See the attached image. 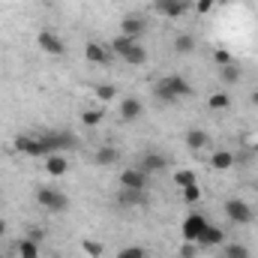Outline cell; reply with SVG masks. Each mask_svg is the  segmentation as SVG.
<instances>
[{
    "label": "cell",
    "instance_id": "cell-20",
    "mask_svg": "<svg viewBox=\"0 0 258 258\" xmlns=\"http://www.w3.org/2000/svg\"><path fill=\"white\" fill-rule=\"evenodd\" d=\"M207 108H210V111H228V108H231V96H228L225 90H216V93L207 96Z\"/></svg>",
    "mask_w": 258,
    "mask_h": 258
},
{
    "label": "cell",
    "instance_id": "cell-15",
    "mask_svg": "<svg viewBox=\"0 0 258 258\" xmlns=\"http://www.w3.org/2000/svg\"><path fill=\"white\" fill-rule=\"evenodd\" d=\"M45 171H48L51 177H63L66 171H69L66 153H51V156H45Z\"/></svg>",
    "mask_w": 258,
    "mask_h": 258
},
{
    "label": "cell",
    "instance_id": "cell-16",
    "mask_svg": "<svg viewBox=\"0 0 258 258\" xmlns=\"http://www.w3.org/2000/svg\"><path fill=\"white\" fill-rule=\"evenodd\" d=\"M207 144H210V138H207V132H204V129H198V126H189V129H186V147H189V150L201 153Z\"/></svg>",
    "mask_w": 258,
    "mask_h": 258
},
{
    "label": "cell",
    "instance_id": "cell-12",
    "mask_svg": "<svg viewBox=\"0 0 258 258\" xmlns=\"http://www.w3.org/2000/svg\"><path fill=\"white\" fill-rule=\"evenodd\" d=\"M147 183H150V174H144L138 165L120 171V186H126V189H147Z\"/></svg>",
    "mask_w": 258,
    "mask_h": 258
},
{
    "label": "cell",
    "instance_id": "cell-37",
    "mask_svg": "<svg viewBox=\"0 0 258 258\" xmlns=\"http://www.w3.org/2000/svg\"><path fill=\"white\" fill-rule=\"evenodd\" d=\"M252 150H255V153H258V144H255V147H252Z\"/></svg>",
    "mask_w": 258,
    "mask_h": 258
},
{
    "label": "cell",
    "instance_id": "cell-11",
    "mask_svg": "<svg viewBox=\"0 0 258 258\" xmlns=\"http://www.w3.org/2000/svg\"><path fill=\"white\" fill-rule=\"evenodd\" d=\"M120 33L129 36V39H138V42H141V36L147 33V18H144V15H126V18L120 21Z\"/></svg>",
    "mask_w": 258,
    "mask_h": 258
},
{
    "label": "cell",
    "instance_id": "cell-28",
    "mask_svg": "<svg viewBox=\"0 0 258 258\" xmlns=\"http://www.w3.org/2000/svg\"><path fill=\"white\" fill-rule=\"evenodd\" d=\"M225 258H249V249L243 243H225Z\"/></svg>",
    "mask_w": 258,
    "mask_h": 258
},
{
    "label": "cell",
    "instance_id": "cell-21",
    "mask_svg": "<svg viewBox=\"0 0 258 258\" xmlns=\"http://www.w3.org/2000/svg\"><path fill=\"white\" fill-rule=\"evenodd\" d=\"M135 42H138V39H129V36H123V33H117V36H114V39H111L108 45H111V51H114V57H120V60H123V57L129 54V48H132Z\"/></svg>",
    "mask_w": 258,
    "mask_h": 258
},
{
    "label": "cell",
    "instance_id": "cell-33",
    "mask_svg": "<svg viewBox=\"0 0 258 258\" xmlns=\"http://www.w3.org/2000/svg\"><path fill=\"white\" fill-rule=\"evenodd\" d=\"M195 9L204 15V12H210V9H213V0H195Z\"/></svg>",
    "mask_w": 258,
    "mask_h": 258
},
{
    "label": "cell",
    "instance_id": "cell-31",
    "mask_svg": "<svg viewBox=\"0 0 258 258\" xmlns=\"http://www.w3.org/2000/svg\"><path fill=\"white\" fill-rule=\"evenodd\" d=\"M213 60H216V66L234 63V57H231V51H228V48H216V51H213Z\"/></svg>",
    "mask_w": 258,
    "mask_h": 258
},
{
    "label": "cell",
    "instance_id": "cell-19",
    "mask_svg": "<svg viewBox=\"0 0 258 258\" xmlns=\"http://www.w3.org/2000/svg\"><path fill=\"white\" fill-rule=\"evenodd\" d=\"M171 48H174V54H192L195 51V36L192 33H177L174 36V42H171Z\"/></svg>",
    "mask_w": 258,
    "mask_h": 258
},
{
    "label": "cell",
    "instance_id": "cell-35",
    "mask_svg": "<svg viewBox=\"0 0 258 258\" xmlns=\"http://www.w3.org/2000/svg\"><path fill=\"white\" fill-rule=\"evenodd\" d=\"M249 105H255V108H258V90L252 93V96H249Z\"/></svg>",
    "mask_w": 258,
    "mask_h": 258
},
{
    "label": "cell",
    "instance_id": "cell-30",
    "mask_svg": "<svg viewBox=\"0 0 258 258\" xmlns=\"http://www.w3.org/2000/svg\"><path fill=\"white\" fill-rule=\"evenodd\" d=\"M180 198H183L186 204H195V201H201V183H192V186L180 189Z\"/></svg>",
    "mask_w": 258,
    "mask_h": 258
},
{
    "label": "cell",
    "instance_id": "cell-1",
    "mask_svg": "<svg viewBox=\"0 0 258 258\" xmlns=\"http://www.w3.org/2000/svg\"><path fill=\"white\" fill-rule=\"evenodd\" d=\"M153 96H156L159 102L174 105V102H180V99H189V96H192V84H189L183 75H162V78L153 84Z\"/></svg>",
    "mask_w": 258,
    "mask_h": 258
},
{
    "label": "cell",
    "instance_id": "cell-6",
    "mask_svg": "<svg viewBox=\"0 0 258 258\" xmlns=\"http://www.w3.org/2000/svg\"><path fill=\"white\" fill-rule=\"evenodd\" d=\"M171 162H168V156L165 153H159V150H144L141 153V159H138V168L144 171V174H159V171H165Z\"/></svg>",
    "mask_w": 258,
    "mask_h": 258
},
{
    "label": "cell",
    "instance_id": "cell-17",
    "mask_svg": "<svg viewBox=\"0 0 258 258\" xmlns=\"http://www.w3.org/2000/svg\"><path fill=\"white\" fill-rule=\"evenodd\" d=\"M117 159H120V150H117V147H111V144H102V147L93 153V162H96V165H102V168L114 165Z\"/></svg>",
    "mask_w": 258,
    "mask_h": 258
},
{
    "label": "cell",
    "instance_id": "cell-13",
    "mask_svg": "<svg viewBox=\"0 0 258 258\" xmlns=\"http://www.w3.org/2000/svg\"><path fill=\"white\" fill-rule=\"evenodd\" d=\"M117 204L120 207H144L147 204V189H126V186H120Z\"/></svg>",
    "mask_w": 258,
    "mask_h": 258
},
{
    "label": "cell",
    "instance_id": "cell-23",
    "mask_svg": "<svg viewBox=\"0 0 258 258\" xmlns=\"http://www.w3.org/2000/svg\"><path fill=\"white\" fill-rule=\"evenodd\" d=\"M123 60H126L129 66H144V63H147V48H144L141 42H135V45L129 48V54L123 57Z\"/></svg>",
    "mask_w": 258,
    "mask_h": 258
},
{
    "label": "cell",
    "instance_id": "cell-22",
    "mask_svg": "<svg viewBox=\"0 0 258 258\" xmlns=\"http://www.w3.org/2000/svg\"><path fill=\"white\" fill-rule=\"evenodd\" d=\"M102 117H105V105H99V108H90V111H81V126L96 129L99 123H102Z\"/></svg>",
    "mask_w": 258,
    "mask_h": 258
},
{
    "label": "cell",
    "instance_id": "cell-2",
    "mask_svg": "<svg viewBox=\"0 0 258 258\" xmlns=\"http://www.w3.org/2000/svg\"><path fill=\"white\" fill-rule=\"evenodd\" d=\"M39 138L48 147V153H69L81 144L78 135H72L69 129H39Z\"/></svg>",
    "mask_w": 258,
    "mask_h": 258
},
{
    "label": "cell",
    "instance_id": "cell-8",
    "mask_svg": "<svg viewBox=\"0 0 258 258\" xmlns=\"http://www.w3.org/2000/svg\"><path fill=\"white\" fill-rule=\"evenodd\" d=\"M189 9V0H153V12L162 18H183Z\"/></svg>",
    "mask_w": 258,
    "mask_h": 258
},
{
    "label": "cell",
    "instance_id": "cell-38",
    "mask_svg": "<svg viewBox=\"0 0 258 258\" xmlns=\"http://www.w3.org/2000/svg\"><path fill=\"white\" fill-rule=\"evenodd\" d=\"M0 258H6V255H0Z\"/></svg>",
    "mask_w": 258,
    "mask_h": 258
},
{
    "label": "cell",
    "instance_id": "cell-34",
    "mask_svg": "<svg viewBox=\"0 0 258 258\" xmlns=\"http://www.w3.org/2000/svg\"><path fill=\"white\" fill-rule=\"evenodd\" d=\"M180 255L183 258H195V246L192 243H183V246H180Z\"/></svg>",
    "mask_w": 258,
    "mask_h": 258
},
{
    "label": "cell",
    "instance_id": "cell-27",
    "mask_svg": "<svg viewBox=\"0 0 258 258\" xmlns=\"http://www.w3.org/2000/svg\"><path fill=\"white\" fill-rule=\"evenodd\" d=\"M81 249H84L90 258H102V255H105V243H99V240H90V237H87V240H81Z\"/></svg>",
    "mask_w": 258,
    "mask_h": 258
},
{
    "label": "cell",
    "instance_id": "cell-18",
    "mask_svg": "<svg viewBox=\"0 0 258 258\" xmlns=\"http://www.w3.org/2000/svg\"><path fill=\"white\" fill-rule=\"evenodd\" d=\"M234 165V153L231 150H216V153H210V168L213 171H228Z\"/></svg>",
    "mask_w": 258,
    "mask_h": 258
},
{
    "label": "cell",
    "instance_id": "cell-3",
    "mask_svg": "<svg viewBox=\"0 0 258 258\" xmlns=\"http://www.w3.org/2000/svg\"><path fill=\"white\" fill-rule=\"evenodd\" d=\"M36 204L48 213H63V210H69V195L57 186H39L36 189Z\"/></svg>",
    "mask_w": 258,
    "mask_h": 258
},
{
    "label": "cell",
    "instance_id": "cell-9",
    "mask_svg": "<svg viewBox=\"0 0 258 258\" xmlns=\"http://www.w3.org/2000/svg\"><path fill=\"white\" fill-rule=\"evenodd\" d=\"M207 222H210V219H207L204 213H189V216L183 219V228H180V231H183V240H186V243H195L198 234L207 228Z\"/></svg>",
    "mask_w": 258,
    "mask_h": 258
},
{
    "label": "cell",
    "instance_id": "cell-29",
    "mask_svg": "<svg viewBox=\"0 0 258 258\" xmlns=\"http://www.w3.org/2000/svg\"><path fill=\"white\" fill-rule=\"evenodd\" d=\"M93 93H96V99H99V105H105V102H111V99H114V93H117V90H114L111 84H99V87H96Z\"/></svg>",
    "mask_w": 258,
    "mask_h": 258
},
{
    "label": "cell",
    "instance_id": "cell-24",
    "mask_svg": "<svg viewBox=\"0 0 258 258\" xmlns=\"http://www.w3.org/2000/svg\"><path fill=\"white\" fill-rule=\"evenodd\" d=\"M219 81L222 84H240V66L237 63L219 66Z\"/></svg>",
    "mask_w": 258,
    "mask_h": 258
},
{
    "label": "cell",
    "instance_id": "cell-26",
    "mask_svg": "<svg viewBox=\"0 0 258 258\" xmlns=\"http://www.w3.org/2000/svg\"><path fill=\"white\" fill-rule=\"evenodd\" d=\"M15 249H18V258H39V243H36V240H30V237H27V240H21Z\"/></svg>",
    "mask_w": 258,
    "mask_h": 258
},
{
    "label": "cell",
    "instance_id": "cell-7",
    "mask_svg": "<svg viewBox=\"0 0 258 258\" xmlns=\"http://www.w3.org/2000/svg\"><path fill=\"white\" fill-rule=\"evenodd\" d=\"M195 246H198V249H216V246H225V228H219V225L207 222V228L198 234Z\"/></svg>",
    "mask_w": 258,
    "mask_h": 258
},
{
    "label": "cell",
    "instance_id": "cell-25",
    "mask_svg": "<svg viewBox=\"0 0 258 258\" xmlns=\"http://www.w3.org/2000/svg\"><path fill=\"white\" fill-rule=\"evenodd\" d=\"M192 183H198V174H195L192 168H177L174 186H177V189H186V186H192Z\"/></svg>",
    "mask_w": 258,
    "mask_h": 258
},
{
    "label": "cell",
    "instance_id": "cell-4",
    "mask_svg": "<svg viewBox=\"0 0 258 258\" xmlns=\"http://www.w3.org/2000/svg\"><path fill=\"white\" fill-rule=\"evenodd\" d=\"M222 210H225V219L234 222V225H249V222L255 219V210H252L249 201H243V198H225Z\"/></svg>",
    "mask_w": 258,
    "mask_h": 258
},
{
    "label": "cell",
    "instance_id": "cell-5",
    "mask_svg": "<svg viewBox=\"0 0 258 258\" xmlns=\"http://www.w3.org/2000/svg\"><path fill=\"white\" fill-rule=\"evenodd\" d=\"M36 45H39L48 57H63L66 54V42L54 33V30H39V33H36Z\"/></svg>",
    "mask_w": 258,
    "mask_h": 258
},
{
    "label": "cell",
    "instance_id": "cell-14",
    "mask_svg": "<svg viewBox=\"0 0 258 258\" xmlns=\"http://www.w3.org/2000/svg\"><path fill=\"white\" fill-rule=\"evenodd\" d=\"M141 111H144V105H141V99H135V96H126V99L120 102V120H126V123L138 120Z\"/></svg>",
    "mask_w": 258,
    "mask_h": 258
},
{
    "label": "cell",
    "instance_id": "cell-10",
    "mask_svg": "<svg viewBox=\"0 0 258 258\" xmlns=\"http://www.w3.org/2000/svg\"><path fill=\"white\" fill-rule=\"evenodd\" d=\"M84 57H87L93 66H108L111 60H114V51H111V45H102V42H87Z\"/></svg>",
    "mask_w": 258,
    "mask_h": 258
},
{
    "label": "cell",
    "instance_id": "cell-36",
    "mask_svg": "<svg viewBox=\"0 0 258 258\" xmlns=\"http://www.w3.org/2000/svg\"><path fill=\"white\" fill-rule=\"evenodd\" d=\"M3 234H6V222L0 219V237H3Z\"/></svg>",
    "mask_w": 258,
    "mask_h": 258
},
{
    "label": "cell",
    "instance_id": "cell-32",
    "mask_svg": "<svg viewBox=\"0 0 258 258\" xmlns=\"http://www.w3.org/2000/svg\"><path fill=\"white\" fill-rule=\"evenodd\" d=\"M117 258H147V252H144L141 246H123V249L117 252Z\"/></svg>",
    "mask_w": 258,
    "mask_h": 258
}]
</instances>
